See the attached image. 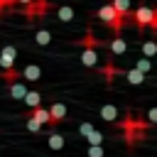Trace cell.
Listing matches in <instances>:
<instances>
[{
    "mask_svg": "<svg viewBox=\"0 0 157 157\" xmlns=\"http://www.w3.org/2000/svg\"><path fill=\"white\" fill-rule=\"evenodd\" d=\"M56 17H59V22H74L76 12H74V7H69V5H61V7L56 10Z\"/></svg>",
    "mask_w": 157,
    "mask_h": 157,
    "instance_id": "obj_9",
    "label": "cell"
},
{
    "mask_svg": "<svg viewBox=\"0 0 157 157\" xmlns=\"http://www.w3.org/2000/svg\"><path fill=\"white\" fill-rule=\"evenodd\" d=\"M135 69H140L142 74H147V71L152 69V61H150V56H145V59H137V64H135Z\"/></svg>",
    "mask_w": 157,
    "mask_h": 157,
    "instance_id": "obj_18",
    "label": "cell"
},
{
    "mask_svg": "<svg viewBox=\"0 0 157 157\" xmlns=\"http://www.w3.org/2000/svg\"><path fill=\"white\" fill-rule=\"evenodd\" d=\"M22 76L29 78V81H39V78H42V69H39L37 64H27V66L22 69Z\"/></svg>",
    "mask_w": 157,
    "mask_h": 157,
    "instance_id": "obj_5",
    "label": "cell"
},
{
    "mask_svg": "<svg viewBox=\"0 0 157 157\" xmlns=\"http://www.w3.org/2000/svg\"><path fill=\"white\" fill-rule=\"evenodd\" d=\"M34 42H37L39 47H47V44L52 42V32H47V29H37V32H34Z\"/></svg>",
    "mask_w": 157,
    "mask_h": 157,
    "instance_id": "obj_12",
    "label": "cell"
},
{
    "mask_svg": "<svg viewBox=\"0 0 157 157\" xmlns=\"http://www.w3.org/2000/svg\"><path fill=\"white\" fill-rule=\"evenodd\" d=\"M113 7H115L120 15H128V12H130V0H113Z\"/></svg>",
    "mask_w": 157,
    "mask_h": 157,
    "instance_id": "obj_17",
    "label": "cell"
},
{
    "mask_svg": "<svg viewBox=\"0 0 157 157\" xmlns=\"http://www.w3.org/2000/svg\"><path fill=\"white\" fill-rule=\"evenodd\" d=\"M32 118H37L42 125H47V123H52V113L47 110V108H42V105H37L34 110H32Z\"/></svg>",
    "mask_w": 157,
    "mask_h": 157,
    "instance_id": "obj_10",
    "label": "cell"
},
{
    "mask_svg": "<svg viewBox=\"0 0 157 157\" xmlns=\"http://www.w3.org/2000/svg\"><path fill=\"white\" fill-rule=\"evenodd\" d=\"M27 130H29V132H39V130H42V123L29 115V118H27Z\"/></svg>",
    "mask_w": 157,
    "mask_h": 157,
    "instance_id": "obj_19",
    "label": "cell"
},
{
    "mask_svg": "<svg viewBox=\"0 0 157 157\" xmlns=\"http://www.w3.org/2000/svg\"><path fill=\"white\" fill-rule=\"evenodd\" d=\"M22 101H25L29 108H37V105L42 103V96H39V91H27V96H25Z\"/></svg>",
    "mask_w": 157,
    "mask_h": 157,
    "instance_id": "obj_13",
    "label": "cell"
},
{
    "mask_svg": "<svg viewBox=\"0 0 157 157\" xmlns=\"http://www.w3.org/2000/svg\"><path fill=\"white\" fill-rule=\"evenodd\" d=\"M86 140H88V145H103V132L93 130V132H91V135H88Z\"/></svg>",
    "mask_w": 157,
    "mask_h": 157,
    "instance_id": "obj_20",
    "label": "cell"
},
{
    "mask_svg": "<svg viewBox=\"0 0 157 157\" xmlns=\"http://www.w3.org/2000/svg\"><path fill=\"white\" fill-rule=\"evenodd\" d=\"M132 20H135L140 27H145V25H155V22H157V12H155L152 7H147V5H140V7L132 12Z\"/></svg>",
    "mask_w": 157,
    "mask_h": 157,
    "instance_id": "obj_2",
    "label": "cell"
},
{
    "mask_svg": "<svg viewBox=\"0 0 157 157\" xmlns=\"http://www.w3.org/2000/svg\"><path fill=\"white\" fill-rule=\"evenodd\" d=\"M142 54H145V56H155V54H157V42L147 39V42L142 44Z\"/></svg>",
    "mask_w": 157,
    "mask_h": 157,
    "instance_id": "obj_16",
    "label": "cell"
},
{
    "mask_svg": "<svg viewBox=\"0 0 157 157\" xmlns=\"http://www.w3.org/2000/svg\"><path fill=\"white\" fill-rule=\"evenodd\" d=\"M145 2H147V0H145Z\"/></svg>",
    "mask_w": 157,
    "mask_h": 157,
    "instance_id": "obj_25",
    "label": "cell"
},
{
    "mask_svg": "<svg viewBox=\"0 0 157 157\" xmlns=\"http://www.w3.org/2000/svg\"><path fill=\"white\" fill-rule=\"evenodd\" d=\"M93 130H96V128H93V125H91V123H81V125H78V132H81V135H83V137H88V135H91V132H93Z\"/></svg>",
    "mask_w": 157,
    "mask_h": 157,
    "instance_id": "obj_22",
    "label": "cell"
},
{
    "mask_svg": "<svg viewBox=\"0 0 157 157\" xmlns=\"http://www.w3.org/2000/svg\"><path fill=\"white\" fill-rule=\"evenodd\" d=\"M147 123H152V125L157 123V108H150L147 110Z\"/></svg>",
    "mask_w": 157,
    "mask_h": 157,
    "instance_id": "obj_23",
    "label": "cell"
},
{
    "mask_svg": "<svg viewBox=\"0 0 157 157\" xmlns=\"http://www.w3.org/2000/svg\"><path fill=\"white\" fill-rule=\"evenodd\" d=\"M88 157H103V145H88Z\"/></svg>",
    "mask_w": 157,
    "mask_h": 157,
    "instance_id": "obj_21",
    "label": "cell"
},
{
    "mask_svg": "<svg viewBox=\"0 0 157 157\" xmlns=\"http://www.w3.org/2000/svg\"><path fill=\"white\" fill-rule=\"evenodd\" d=\"M81 64H83V66H96V64H98V54H96L91 47H86V49L81 52Z\"/></svg>",
    "mask_w": 157,
    "mask_h": 157,
    "instance_id": "obj_4",
    "label": "cell"
},
{
    "mask_svg": "<svg viewBox=\"0 0 157 157\" xmlns=\"http://www.w3.org/2000/svg\"><path fill=\"white\" fill-rule=\"evenodd\" d=\"M101 118L103 120H115L118 118V108L115 105H103L101 108Z\"/></svg>",
    "mask_w": 157,
    "mask_h": 157,
    "instance_id": "obj_14",
    "label": "cell"
},
{
    "mask_svg": "<svg viewBox=\"0 0 157 157\" xmlns=\"http://www.w3.org/2000/svg\"><path fill=\"white\" fill-rule=\"evenodd\" d=\"M49 147H52V150H61V147H64V137H61L59 132L49 135Z\"/></svg>",
    "mask_w": 157,
    "mask_h": 157,
    "instance_id": "obj_15",
    "label": "cell"
},
{
    "mask_svg": "<svg viewBox=\"0 0 157 157\" xmlns=\"http://www.w3.org/2000/svg\"><path fill=\"white\" fill-rule=\"evenodd\" d=\"M17 2H22V5H32V0H17Z\"/></svg>",
    "mask_w": 157,
    "mask_h": 157,
    "instance_id": "obj_24",
    "label": "cell"
},
{
    "mask_svg": "<svg viewBox=\"0 0 157 157\" xmlns=\"http://www.w3.org/2000/svg\"><path fill=\"white\" fill-rule=\"evenodd\" d=\"M125 78H128V83H132V86H140V83L147 78V74H142L140 69H130V71H125Z\"/></svg>",
    "mask_w": 157,
    "mask_h": 157,
    "instance_id": "obj_6",
    "label": "cell"
},
{
    "mask_svg": "<svg viewBox=\"0 0 157 157\" xmlns=\"http://www.w3.org/2000/svg\"><path fill=\"white\" fill-rule=\"evenodd\" d=\"M27 96V88H25V83L22 81H12L10 83V98H17V101H22Z\"/></svg>",
    "mask_w": 157,
    "mask_h": 157,
    "instance_id": "obj_7",
    "label": "cell"
},
{
    "mask_svg": "<svg viewBox=\"0 0 157 157\" xmlns=\"http://www.w3.org/2000/svg\"><path fill=\"white\" fill-rule=\"evenodd\" d=\"M120 17H123V15H120V12L113 7V2H110V5L98 7V20H101L103 25L113 27V29H120V25H123V22H120Z\"/></svg>",
    "mask_w": 157,
    "mask_h": 157,
    "instance_id": "obj_1",
    "label": "cell"
},
{
    "mask_svg": "<svg viewBox=\"0 0 157 157\" xmlns=\"http://www.w3.org/2000/svg\"><path fill=\"white\" fill-rule=\"evenodd\" d=\"M110 52H113L115 56H120V54H125V52H128V44H125V39H120V37H115V39L110 42Z\"/></svg>",
    "mask_w": 157,
    "mask_h": 157,
    "instance_id": "obj_11",
    "label": "cell"
},
{
    "mask_svg": "<svg viewBox=\"0 0 157 157\" xmlns=\"http://www.w3.org/2000/svg\"><path fill=\"white\" fill-rule=\"evenodd\" d=\"M49 113H52V123H59V120H64V118H66V113H69V110H66V105H64V103H54V105L49 108Z\"/></svg>",
    "mask_w": 157,
    "mask_h": 157,
    "instance_id": "obj_8",
    "label": "cell"
},
{
    "mask_svg": "<svg viewBox=\"0 0 157 157\" xmlns=\"http://www.w3.org/2000/svg\"><path fill=\"white\" fill-rule=\"evenodd\" d=\"M15 61H17V49L15 47H2V52H0V66L7 71V69L15 66Z\"/></svg>",
    "mask_w": 157,
    "mask_h": 157,
    "instance_id": "obj_3",
    "label": "cell"
}]
</instances>
